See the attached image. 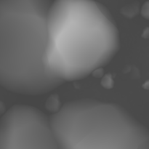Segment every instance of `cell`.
<instances>
[{
  "label": "cell",
  "instance_id": "1",
  "mask_svg": "<svg viewBox=\"0 0 149 149\" xmlns=\"http://www.w3.org/2000/svg\"><path fill=\"white\" fill-rule=\"evenodd\" d=\"M47 26L45 65L63 84L106 66L120 48L114 19L95 0H54Z\"/></svg>",
  "mask_w": 149,
  "mask_h": 149
},
{
  "label": "cell",
  "instance_id": "2",
  "mask_svg": "<svg viewBox=\"0 0 149 149\" xmlns=\"http://www.w3.org/2000/svg\"><path fill=\"white\" fill-rule=\"evenodd\" d=\"M51 0H0V86L40 95L63 84L45 63Z\"/></svg>",
  "mask_w": 149,
  "mask_h": 149
},
{
  "label": "cell",
  "instance_id": "3",
  "mask_svg": "<svg viewBox=\"0 0 149 149\" xmlns=\"http://www.w3.org/2000/svg\"><path fill=\"white\" fill-rule=\"evenodd\" d=\"M58 149H149V130L122 106L90 98L50 116Z\"/></svg>",
  "mask_w": 149,
  "mask_h": 149
},
{
  "label": "cell",
  "instance_id": "4",
  "mask_svg": "<svg viewBox=\"0 0 149 149\" xmlns=\"http://www.w3.org/2000/svg\"><path fill=\"white\" fill-rule=\"evenodd\" d=\"M0 149H58L50 118L33 106H12L0 119Z\"/></svg>",
  "mask_w": 149,
  "mask_h": 149
},
{
  "label": "cell",
  "instance_id": "5",
  "mask_svg": "<svg viewBox=\"0 0 149 149\" xmlns=\"http://www.w3.org/2000/svg\"><path fill=\"white\" fill-rule=\"evenodd\" d=\"M141 15L143 17L149 20V0L146 1L141 9Z\"/></svg>",
  "mask_w": 149,
  "mask_h": 149
},
{
  "label": "cell",
  "instance_id": "6",
  "mask_svg": "<svg viewBox=\"0 0 149 149\" xmlns=\"http://www.w3.org/2000/svg\"><path fill=\"white\" fill-rule=\"evenodd\" d=\"M142 36L143 38H145V39H148V38H149V27H146L144 29Z\"/></svg>",
  "mask_w": 149,
  "mask_h": 149
},
{
  "label": "cell",
  "instance_id": "7",
  "mask_svg": "<svg viewBox=\"0 0 149 149\" xmlns=\"http://www.w3.org/2000/svg\"><path fill=\"white\" fill-rule=\"evenodd\" d=\"M143 87L145 89H146V90H149V80H148V81H146L144 83Z\"/></svg>",
  "mask_w": 149,
  "mask_h": 149
}]
</instances>
